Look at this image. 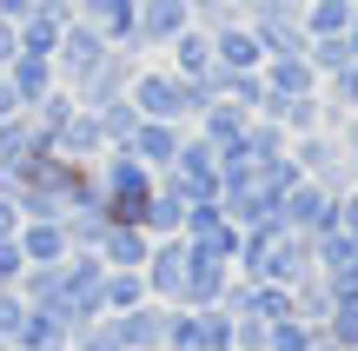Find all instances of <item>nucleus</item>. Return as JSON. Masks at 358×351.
Masks as SVG:
<instances>
[{
  "mask_svg": "<svg viewBox=\"0 0 358 351\" xmlns=\"http://www.w3.org/2000/svg\"><path fill=\"white\" fill-rule=\"evenodd\" d=\"M133 106H140V119H166V126H192V119L213 106V93L199 87V80L173 73V66H140L133 73Z\"/></svg>",
  "mask_w": 358,
  "mask_h": 351,
  "instance_id": "nucleus-1",
  "label": "nucleus"
},
{
  "mask_svg": "<svg viewBox=\"0 0 358 351\" xmlns=\"http://www.w3.org/2000/svg\"><path fill=\"white\" fill-rule=\"evenodd\" d=\"M106 53H113V47H106V33H100V27H87V20H66V33H60V53H53V73H60V87L73 93L80 80H87L93 66L106 60Z\"/></svg>",
  "mask_w": 358,
  "mask_h": 351,
  "instance_id": "nucleus-2",
  "label": "nucleus"
},
{
  "mask_svg": "<svg viewBox=\"0 0 358 351\" xmlns=\"http://www.w3.org/2000/svg\"><path fill=\"white\" fill-rule=\"evenodd\" d=\"M232 325H239V318H232L226 305H213V312L173 305V345L166 351H232Z\"/></svg>",
  "mask_w": 358,
  "mask_h": 351,
  "instance_id": "nucleus-3",
  "label": "nucleus"
},
{
  "mask_svg": "<svg viewBox=\"0 0 358 351\" xmlns=\"http://www.w3.org/2000/svg\"><path fill=\"white\" fill-rule=\"evenodd\" d=\"M186 265H192V239L186 232H173V239H153V252H146V292H153L159 305H173L179 299V285H186Z\"/></svg>",
  "mask_w": 358,
  "mask_h": 351,
  "instance_id": "nucleus-4",
  "label": "nucleus"
},
{
  "mask_svg": "<svg viewBox=\"0 0 358 351\" xmlns=\"http://www.w3.org/2000/svg\"><path fill=\"white\" fill-rule=\"evenodd\" d=\"M73 20L100 27V33H106V47L140 53V0H73Z\"/></svg>",
  "mask_w": 358,
  "mask_h": 351,
  "instance_id": "nucleus-5",
  "label": "nucleus"
},
{
  "mask_svg": "<svg viewBox=\"0 0 358 351\" xmlns=\"http://www.w3.org/2000/svg\"><path fill=\"white\" fill-rule=\"evenodd\" d=\"M133 73H140V53H127V47H113L100 66H93L87 80L73 87V100L80 106H106V100H127L133 93Z\"/></svg>",
  "mask_w": 358,
  "mask_h": 351,
  "instance_id": "nucleus-6",
  "label": "nucleus"
},
{
  "mask_svg": "<svg viewBox=\"0 0 358 351\" xmlns=\"http://www.w3.org/2000/svg\"><path fill=\"white\" fill-rule=\"evenodd\" d=\"M226 272H232L226 259H213V252H199V246H192L186 285H179V299H173V305H186V312H213V305H226V285H232Z\"/></svg>",
  "mask_w": 358,
  "mask_h": 351,
  "instance_id": "nucleus-7",
  "label": "nucleus"
},
{
  "mask_svg": "<svg viewBox=\"0 0 358 351\" xmlns=\"http://www.w3.org/2000/svg\"><path fill=\"white\" fill-rule=\"evenodd\" d=\"M113 325H120V345L127 351H166L173 345V305L146 299V305H133V312H120Z\"/></svg>",
  "mask_w": 358,
  "mask_h": 351,
  "instance_id": "nucleus-8",
  "label": "nucleus"
},
{
  "mask_svg": "<svg viewBox=\"0 0 358 351\" xmlns=\"http://www.w3.org/2000/svg\"><path fill=\"white\" fill-rule=\"evenodd\" d=\"M186 27H199L186 0H140V53H153V47L166 53Z\"/></svg>",
  "mask_w": 358,
  "mask_h": 351,
  "instance_id": "nucleus-9",
  "label": "nucleus"
},
{
  "mask_svg": "<svg viewBox=\"0 0 358 351\" xmlns=\"http://www.w3.org/2000/svg\"><path fill=\"white\" fill-rule=\"evenodd\" d=\"M66 20H73V7H66V0H40V7L20 20V53H40V60H53V53H60Z\"/></svg>",
  "mask_w": 358,
  "mask_h": 351,
  "instance_id": "nucleus-10",
  "label": "nucleus"
},
{
  "mask_svg": "<svg viewBox=\"0 0 358 351\" xmlns=\"http://www.w3.org/2000/svg\"><path fill=\"white\" fill-rule=\"evenodd\" d=\"M245 126H252V113H245V106H232V100H213V106L199 113V140L213 146L219 159L245 146Z\"/></svg>",
  "mask_w": 358,
  "mask_h": 351,
  "instance_id": "nucleus-11",
  "label": "nucleus"
},
{
  "mask_svg": "<svg viewBox=\"0 0 358 351\" xmlns=\"http://www.w3.org/2000/svg\"><path fill=\"white\" fill-rule=\"evenodd\" d=\"M179 146H186V126H166V119H140V133L127 140V153L140 159V166L166 172L173 159H179Z\"/></svg>",
  "mask_w": 358,
  "mask_h": 351,
  "instance_id": "nucleus-12",
  "label": "nucleus"
},
{
  "mask_svg": "<svg viewBox=\"0 0 358 351\" xmlns=\"http://www.w3.org/2000/svg\"><path fill=\"white\" fill-rule=\"evenodd\" d=\"M93 252H100V265H106V272H140V265H146V252H153V239H146L140 225H106Z\"/></svg>",
  "mask_w": 358,
  "mask_h": 351,
  "instance_id": "nucleus-13",
  "label": "nucleus"
},
{
  "mask_svg": "<svg viewBox=\"0 0 358 351\" xmlns=\"http://www.w3.org/2000/svg\"><path fill=\"white\" fill-rule=\"evenodd\" d=\"M7 87H13V100H20V113H34V106L60 87V73H53V60H40V53H20V60L7 66Z\"/></svg>",
  "mask_w": 358,
  "mask_h": 351,
  "instance_id": "nucleus-14",
  "label": "nucleus"
},
{
  "mask_svg": "<svg viewBox=\"0 0 358 351\" xmlns=\"http://www.w3.org/2000/svg\"><path fill=\"white\" fill-rule=\"evenodd\" d=\"M7 351H73V331H66V318L27 305V318H20V331H13Z\"/></svg>",
  "mask_w": 358,
  "mask_h": 351,
  "instance_id": "nucleus-15",
  "label": "nucleus"
},
{
  "mask_svg": "<svg viewBox=\"0 0 358 351\" xmlns=\"http://www.w3.org/2000/svg\"><path fill=\"white\" fill-rule=\"evenodd\" d=\"M213 60H219V66H232V73H259L266 47H259L252 27H219V33H213Z\"/></svg>",
  "mask_w": 358,
  "mask_h": 351,
  "instance_id": "nucleus-16",
  "label": "nucleus"
},
{
  "mask_svg": "<svg viewBox=\"0 0 358 351\" xmlns=\"http://www.w3.org/2000/svg\"><path fill=\"white\" fill-rule=\"evenodd\" d=\"M53 153H60V159H100V153H106V133H100V119H93L87 106H80V113L66 119L60 133H53Z\"/></svg>",
  "mask_w": 358,
  "mask_h": 351,
  "instance_id": "nucleus-17",
  "label": "nucleus"
},
{
  "mask_svg": "<svg viewBox=\"0 0 358 351\" xmlns=\"http://www.w3.org/2000/svg\"><path fill=\"white\" fill-rule=\"evenodd\" d=\"M20 252H27V265H60L73 246H66V225L60 219H27L20 225Z\"/></svg>",
  "mask_w": 358,
  "mask_h": 351,
  "instance_id": "nucleus-18",
  "label": "nucleus"
},
{
  "mask_svg": "<svg viewBox=\"0 0 358 351\" xmlns=\"http://www.w3.org/2000/svg\"><path fill=\"white\" fill-rule=\"evenodd\" d=\"M166 60H173V73L206 80V73H213V33H206V27H186V33L166 47Z\"/></svg>",
  "mask_w": 358,
  "mask_h": 351,
  "instance_id": "nucleus-19",
  "label": "nucleus"
},
{
  "mask_svg": "<svg viewBox=\"0 0 358 351\" xmlns=\"http://www.w3.org/2000/svg\"><path fill=\"white\" fill-rule=\"evenodd\" d=\"M153 292H146V272H106L100 278V312L106 318H120V312H133V305H146Z\"/></svg>",
  "mask_w": 358,
  "mask_h": 351,
  "instance_id": "nucleus-20",
  "label": "nucleus"
},
{
  "mask_svg": "<svg viewBox=\"0 0 358 351\" xmlns=\"http://www.w3.org/2000/svg\"><path fill=\"white\" fill-rule=\"evenodd\" d=\"M186 212H192L186 199L159 186V193L146 199V239H173V232H186Z\"/></svg>",
  "mask_w": 358,
  "mask_h": 351,
  "instance_id": "nucleus-21",
  "label": "nucleus"
},
{
  "mask_svg": "<svg viewBox=\"0 0 358 351\" xmlns=\"http://www.w3.org/2000/svg\"><path fill=\"white\" fill-rule=\"evenodd\" d=\"M93 119H100V133H106V153H113V146H127L133 133H140V106L133 100H106V106H87Z\"/></svg>",
  "mask_w": 358,
  "mask_h": 351,
  "instance_id": "nucleus-22",
  "label": "nucleus"
},
{
  "mask_svg": "<svg viewBox=\"0 0 358 351\" xmlns=\"http://www.w3.org/2000/svg\"><path fill=\"white\" fill-rule=\"evenodd\" d=\"M73 113H80V100H73V93H66V87H53V93H47V100H40V106H34V113H27V119H34V126L47 133V140H53V133H60V126H66V119H73Z\"/></svg>",
  "mask_w": 358,
  "mask_h": 351,
  "instance_id": "nucleus-23",
  "label": "nucleus"
},
{
  "mask_svg": "<svg viewBox=\"0 0 358 351\" xmlns=\"http://www.w3.org/2000/svg\"><path fill=\"white\" fill-rule=\"evenodd\" d=\"M259 73H266V93H306V80H312L299 53H279V60H266Z\"/></svg>",
  "mask_w": 358,
  "mask_h": 351,
  "instance_id": "nucleus-24",
  "label": "nucleus"
},
{
  "mask_svg": "<svg viewBox=\"0 0 358 351\" xmlns=\"http://www.w3.org/2000/svg\"><path fill=\"white\" fill-rule=\"evenodd\" d=\"M285 219H292V225H312V219H332V206H325L312 186H292V193H285Z\"/></svg>",
  "mask_w": 358,
  "mask_h": 351,
  "instance_id": "nucleus-25",
  "label": "nucleus"
},
{
  "mask_svg": "<svg viewBox=\"0 0 358 351\" xmlns=\"http://www.w3.org/2000/svg\"><path fill=\"white\" fill-rule=\"evenodd\" d=\"M73 351H127V345H120V325H113V318H93V325L73 331Z\"/></svg>",
  "mask_w": 358,
  "mask_h": 351,
  "instance_id": "nucleus-26",
  "label": "nucleus"
},
{
  "mask_svg": "<svg viewBox=\"0 0 358 351\" xmlns=\"http://www.w3.org/2000/svg\"><path fill=\"white\" fill-rule=\"evenodd\" d=\"M20 278H27V252H20V239H0V292H20Z\"/></svg>",
  "mask_w": 358,
  "mask_h": 351,
  "instance_id": "nucleus-27",
  "label": "nucleus"
},
{
  "mask_svg": "<svg viewBox=\"0 0 358 351\" xmlns=\"http://www.w3.org/2000/svg\"><path fill=\"white\" fill-rule=\"evenodd\" d=\"M20 318H27V299H20V292H0V351L13 345V331H20Z\"/></svg>",
  "mask_w": 358,
  "mask_h": 351,
  "instance_id": "nucleus-28",
  "label": "nucleus"
},
{
  "mask_svg": "<svg viewBox=\"0 0 358 351\" xmlns=\"http://www.w3.org/2000/svg\"><path fill=\"white\" fill-rule=\"evenodd\" d=\"M13 60H20V27H13V20H0V73H7Z\"/></svg>",
  "mask_w": 358,
  "mask_h": 351,
  "instance_id": "nucleus-29",
  "label": "nucleus"
},
{
  "mask_svg": "<svg viewBox=\"0 0 358 351\" xmlns=\"http://www.w3.org/2000/svg\"><path fill=\"white\" fill-rule=\"evenodd\" d=\"M312 27H319V33H332V27H345V0H325V7H312Z\"/></svg>",
  "mask_w": 358,
  "mask_h": 351,
  "instance_id": "nucleus-30",
  "label": "nucleus"
},
{
  "mask_svg": "<svg viewBox=\"0 0 358 351\" xmlns=\"http://www.w3.org/2000/svg\"><path fill=\"white\" fill-rule=\"evenodd\" d=\"M20 206H13V199H0V239H20Z\"/></svg>",
  "mask_w": 358,
  "mask_h": 351,
  "instance_id": "nucleus-31",
  "label": "nucleus"
},
{
  "mask_svg": "<svg viewBox=\"0 0 358 351\" xmlns=\"http://www.w3.org/2000/svg\"><path fill=\"white\" fill-rule=\"evenodd\" d=\"M34 7H40V0H0V20H13V27H20Z\"/></svg>",
  "mask_w": 358,
  "mask_h": 351,
  "instance_id": "nucleus-32",
  "label": "nucleus"
},
{
  "mask_svg": "<svg viewBox=\"0 0 358 351\" xmlns=\"http://www.w3.org/2000/svg\"><path fill=\"white\" fill-rule=\"evenodd\" d=\"M13 113H20V100H13V87H7V73H0V126H7Z\"/></svg>",
  "mask_w": 358,
  "mask_h": 351,
  "instance_id": "nucleus-33",
  "label": "nucleus"
},
{
  "mask_svg": "<svg viewBox=\"0 0 358 351\" xmlns=\"http://www.w3.org/2000/svg\"><path fill=\"white\" fill-rule=\"evenodd\" d=\"M66 7H73V0H66Z\"/></svg>",
  "mask_w": 358,
  "mask_h": 351,
  "instance_id": "nucleus-34",
  "label": "nucleus"
}]
</instances>
